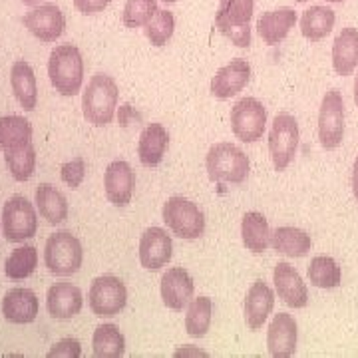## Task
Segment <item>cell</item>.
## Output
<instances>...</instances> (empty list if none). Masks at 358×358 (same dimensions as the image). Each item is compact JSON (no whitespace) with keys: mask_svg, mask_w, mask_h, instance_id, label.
I'll return each mask as SVG.
<instances>
[{"mask_svg":"<svg viewBox=\"0 0 358 358\" xmlns=\"http://www.w3.org/2000/svg\"><path fill=\"white\" fill-rule=\"evenodd\" d=\"M120 90L112 76L108 74H96L90 78L88 88L82 96V112L88 124L96 128H103L114 120L115 108H117Z\"/></svg>","mask_w":358,"mask_h":358,"instance_id":"6da1fadb","label":"cell"},{"mask_svg":"<svg viewBox=\"0 0 358 358\" xmlns=\"http://www.w3.org/2000/svg\"><path fill=\"white\" fill-rule=\"evenodd\" d=\"M48 76L60 96H76L84 82V60L76 46L60 44L50 52Z\"/></svg>","mask_w":358,"mask_h":358,"instance_id":"7a4b0ae2","label":"cell"},{"mask_svg":"<svg viewBox=\"0 0 358 358\" xmlns=\"http://www.w3.org/2000/svg\"><path fill=\"white\" fill-rule=\"evenodd\" d=\"M207 176L215 183H243L249 176V157L237 145L221 141L207 152Z\"/></svg>","mask_w":358,"mask_h":358,"instance_id":"3957f363","label":"cell"},{"mask_svg":"<svg viewBox=\"0 0 358 358\" xmlns=\"http://www.w3.org/2000/svg\"><path fill=\"white\" fill-rule=\"evenodd\" d=\"M255 0H219L215 28L239 48L251 46V18Z\"/></svg>","mask_w":358,"mask_h":358,"instance_id":"277c9868","label":"cell"},{"mask_svg":"<svg viewBox=\"0 0 358 358\" xmlns=\"http://www.w3.org/2000/svg\"><path fill=\"white\" fill-rule=\"evenodd\" d=\"M82 243L76 235L68 231H58L48 237L44 247V265L56 277H70L82 267Z\"/></svg>","mask_w":358,"mask_h":358,"instance_id":"5b68a950","label":"cell"},{"mask_svg":"<svg viewBox=\"0 0 358 358\" xmlns=\"http://www.w3.org/2000/svg\"><path fill=\"white\" fill-rule=\"evenodd\" d=\"M38 229L36 209L22 195L10 197L2 207V231L6 241L22 243L26 239H32Z\"/></svg>","mask_w":358,"mask_h":358,"instance_id":"8992f818","label":"cell"},{"mask_svg":"<svg viewBox=\"0 0 358 358\" xmlns=\"http://www.w3.org/2000/svg\"><path fill=\"white\" fill-rule=\"evenodd\" d=\"M164 221L181 239H197L205 231L203 211L185 197H169L164 205Z\"/></svg>","mask_w":358,"mask_h":358,"instance_id":"52a82bcc","label":"cell"},{"mask_svg":"<svg viewBox=\"0 0 358 358\" xmlns=\"http://www.w3.org/2000/svg\"><path fill=\"white\" fill-rule=\"evenodd\" d=\"M92 313L100 319H110L120 315L128 303V289L122 279L114 275H102L92 282L88 293Z\"/></svg>","mask_w":358,"mask_h":358,"instance_id":"ba28073f","label":"cell"},{"mask_svg":"<svg viewBox=\"0 0 358 358\" xmlns=\"http://www.w3.org/2000/svg\"><path fill=\"white\" fill-rule=\"evenodd\" d=\"M299 150V124L294 115L281 112L277 114L268 134V154L277 171H285L294 159Z\"/></svg>","mask_w":358,"mask_h":358,"instance_id":"9c48e42d","label":"cell"},{"mask_svg":"<svg viewBox=\"0 0 358 358\" xmlns=\"http://www.w3.org/2000/svg\"><path fill=\"white\" fill-rule=\"evenodd\" d=\"M345 138V100L338 90H329L319 110V140L324 150H336Z\"/></svg>","mask_w":358,"mask_h":358,"instance_id":"30bf717a","label":"cell"},{"mask_svg":"<svg viewBox=\"0 0 358 358\" xmlns=\"http://www.w3.org/2000/svg\"><path fill=\"white\" fill-rule=\"evenodd\" d=\"M267 126V110L255 98H243L231 108V129L237 140L253 143L261 140Z\"/></svg>","mask_w":358,"mask_h":358,"instance_id":"8fae6325","label":"cell"},{"mask_svg":"<svg viewBox=\"0 0 358 358\" xmlns=\"http://www.w3.org/2000/svg\"><path fill=\"white\" fill-rule=\"evenodd\" d=\"M22 22L34 38L46 42V44L56 42L64 34L66 28L64 14L56 4H40L26 14Z\"/></svg>","mask_w":358,"mask_h":358,"instance_id":"7c38bea8","label":"cell"},{"mask_svg":"<svg viewBox=\"0 0 358 358\" xmlns=\"http://www.w3.org/2000/svg\"><path fill=\"white\" fill-rule=\"evenodd\" d=\"M173 255V243L166 229L150 227L140 239V263L148 271H159L166 267Z\"/></svg>","mask_w":358,"mask_h":358,"instance_id":"4fadbf2b","label":"cell"},{"mask_svg":"<svg viewBox=\"0 0 358 358\" xmlns=\"http://www.w3.org/2000/svg\"><path fill=\"white\" fill-rule=\"evenodd\" d=\"M273 282H275V291L285 305H289L291 308L307 307L308 289L293 265H289L287 261L277 263L273 271Z\"/></svg>","mask_w":358,"mask_h":358,"instance_id":"5bb4252c","label":"cell"},{"mask_svg":"<svg viewBox=\"0 0 358 358\" xmlns=\"http://www.w3.org/2000/svg\"><path fill=\"white\" fill-rule=\"evenodd\" d=\"M134 185H136V176L128 162L115 159L108 166L103 173V187L110 203L115 207H126L131 201Z\"/></svg>","mask_w":358,"mask_h":358,"instance_id":"9a60e30c","label":"cell"},{"mask_svg":"<svg viewBox=\"0 0 358 358\" xmlns=\"http://www.w3.org/2000/svg\"><path fill=\"white\" fill-rule=\"evenodd\" d=\"M251 80V66L243 58H235L229 64L219 68L211 78V94L219 100L237 96Z\"/></svg>","mask_w":358,"mask_h":358,"instance_id":"2e32d148","label":"cell"},{"mask_svg":"<svg viewBox=\"0 0 358 358\" xmlns=\"http://www.w3.org/2000/svg\"><path fill=\"white\" fill-rule=\"evenodd\" d=\"M267 348L273 358H289L296 352V320L289 313L273 317L267 331Z\"/></svg>","mask_w":358,"mask_h":358,"instance_id":"e0dca14e","label":"cell"},{"mask_svg":"<svg viewBox=\"0 0 358 358\" xmlns=\"http://www.w3.org/2000/svg\"><path fill=\"white\" fill-rule=\"evenodd\" d=\"M193 287L192 275L181 267L167 268L162 277V299L164 305L171 310H183L192 303Z\"/></svg>","mask_w":358,"mask_h":358,"instance_id":"ac0fdd59","label":"cell"},{"mask_svg":"<svg viewBox=\"0 0 358 358\" xmlns=\"http://www.w3.org/2000/svg\"><path fill=\"white\" fill-rule=\"evenodd\" d=\"M38 296L30 289L16 287L10 289L2 299V315L13 324H28L38 317Z\"/></svg>","mask_w":358,"mask_h":358,"instance_id":"d6986e66","label":"cell"},{"mask_svg":"<svg viewBox=\"0 0 358 358\" xmlns=\"http://www.w3.org/2000/svg\"><path fill=\"white\" fill-rule=\"evenodd\" d=\"M84 296L82 291L72 282H56L48 289L46 294V307L54 319H74L78 313L82 310Z\"/></svg>","mask_w":358,"mask_h":358,"instance_id":"ffe728a7","label":"cell"},{"mask_svg":"<svg viewBox=\"0 0 358 358\" xmlns=\"http://www.w3.org/2000/svg\"><path fill=\"white\" fill-rule=\"evenodd\" d=\"M275 307V293L267 282L255 281L245 296V322L251 331H259Z\"/></svg>","mask_w":358,"mask_h":358,"instance_id":"44dd1931","label":"cell"},{"mask_svg":"<svg viewBox=\"0 0 358 358\" xmlns=\"http://www.w3.org/2000/svg\"><path fill=\"white\" fill-rule=\"evenodd\" d=\"M296 24V13L289 6H281L277 10L265 13L257 22V32L268 46H277L287 38L291 28Z\"/></svg>","mask_w":358,"mask_h":358,"instance_id":"7402d4cb","label":"cell"},{"mask_svg":"<svg viewBox=\"0 0 358 358\" xmlns=\"http://www.w3.org/2000/svg\"><path fill=\"white\" fill-rule=\"evenodd\" d=\"M358 66V30L343 28L333 44V68L338 76H350Z\"/></svg>","mask_w":358,"mask_h":358,"instance_id":"603a6c76","label":"cell"},{"mask_svg":"<svg viewBox=\"0 0 358 358\" xmlns=\"http://www.w3.org/2000/svg\"><path fill=\"white\" fill-rule=\"evenodd\" d=\"M169 145V134L162 124H150L141 131L138 141V155L145 167H155L162 164Z\"/></svg>","mask_w":358,"mask_h":358,"instance_id":"cb8c5ba5","label":"cell"},{"mask_svg":"<svg viewBox=\"0 0 358 358\" xmlns=\"http://www.w3.org/2000/svg\"><path fill=\"white\" fill-rule=\"evenodd\" d=\"M10 86L18 103L26 112H32L38 102V86L32 66L24 60H16L10 68Z\"/></svg>","mask_w":358,"mask_h":358,"instance_id":"d4e9b609","label":"cell"},{"mask_svg":"<svg viewBox=\"0 0 358 358\" xmlns=\"http://www.w3.org/2000/svg\"><path fill=\"white\" fill-rule=\"evenodd\" d=\"M34 203L40 211V217L50 225H60L68 219V199L52 183H40L34 193Z\"/></svg>","mask_w":358,"mask_h":358,"instance_id":"484cf974","label":"cell"},{"mask_svg":"<svg viewBox=\"0 0 358 358\" xmlns=\"http://www.w3.org/2000/svg\"><path fill=\"white\" fill-rule=\"evenodd\" d=\"M271 247L282 255L305 257L313 247L310 235L299 227H277L271 233Z\"/></svg>","mask_w":358,"mask_h":358,"instance_id":"4316f807","label":"cell"},{"mask_svg":"<svg viewBox=\"0 0 358 358\" xmlns=\"http://www.w3.org/2000/svg\"><path fill=\"white\" fill-rule=\"evenodd\" d=\"M336 14L329 6H310L301 16V32L310 42L327 38L334 28Z\"/></svg>","mask_w":358,"mask_h":358,"instance_id":"83f0119b","label":"cell"},{"mask_svg":"<svg viewBox=\"0 0 358 358\" xmlns=\"http://www.w3.org/2000/svg\"><path fill=\"white\" fill-rule=\"evenodd\" d=\"M241 237H243V245L251 253L267 251V247L271 245V229H268V221L265 215L257 211L245 213L241 221Z\"/></svg>","mask_w":358,"mask_h":358,"instance_id":"f1b7e54d","label":"cell"},{"mask_svg":"<svg viewBox=\"0 0 358 358\" xmlns=\"http://www.w3.org/2000/svg\"><path fill=\"white\" fill-rule=\"evenodd\" d=\"M32 141V126L22 115L0 117V152L16 150Z\"/></svg>","mask_w":358,"mask_h":358,"instance_id":"f546056e","label":"cell"},{"mask_svg":"<svg viewBox=\"0 0 358 358\" xmlns=\"http://www.w3.org/2000/svg\"><path fill=\"white\" fill-rule=\"evenodd\" d=\"M92 350L98 358H120L126 352V338L120 333V329L108 322L94 331L92 338Z\"/></svg>","mask_w":358,"mask_h":358,"instance_id":"4dcf8cb0","label":"cell"},{"mask_svg":"<svg viewBox=\"0 0 358 358\" xmlns=\"http://www.w3.org/2000/svg\"><path fill=\"white\" fill-rule=\"evenodd\" d=\"M308 281L317 289H336L343 281V268L333 257H313L308 265Z\"/></svg>","mask_w":358,"mask_h":358,"instance_id":"1f68e13d","label":"cell"},{"mask_svg":"<svg viewBox=\"0 0 358 358\" xmlns=\"http://www.w3.org/2000/svg\"><path fill=\"white\" fill-rule=\"evenodd\" d=\"M38 265V251L34 245H24L14 249L10 257L4 263V273L8 279L13 281H22L26 277H30Z\"/></svg>","mask_w":358,"mask_h":358,"instance_id":"d6a6232c","label":"cell"},{"mask_svg":"<svg viewBox=\"0 0 358 358\" xmlns=\"http://www.w3.org/2000/svg\"><path fill=\"white\" fill-rule=\"evenodd\" d=\"M211 315H213V303L209 296H197L192 299L187 305V315H185V331L193 338H201L209 331L211 324Z\"/></svg>","mask_w":358,"mask_h":358,"instance_id":"836d02e7","label":"cell"},{"mask_svg":"<svg viewBox=\"0 0 358 358\" xmlns=\"http://www.w3.org/2000/svg\"><path fill=\"white\" fill-rule=\"evenodd\" d=\"M4 162L16 181H28L36 169V150H34L32 141L16 148V150L4 152Z\"/></svg>","mask_w":358,"mask_h":358,"instance_id":"e575fe53","label":"cell"},{"mask_svg":"<svg viewBox=\"0 0 358 358\" xmlns=\"http://www.w3.org/2000/svg\"><path fill=\"white\" fill-rule=\"evenodd\" d=\"M157 10L159 8L155 0H126L122 22L126 28H141L154 18Z\"/></svg>","mask_w":358,"mask_h":358,"instance_id":"d590c367","label":"cell"},{"mask_svg":"<svg viewBox=\"0 0 358 358\" xmlns=\"http://www.w3.org/2000/svg\"><path fill=\"white\" fill-rule=\"evenodd\" d=\"M173 30H176V18L169 10H157L154 14V18L145 24L143 32L148 40L154 44V46H166L167 40L173 36Z\"/></svg>","mask_w":358,"mask_h":358,"instance_id":"8d00e7d4","label":"cell"},{"mask_svg":"<svg viewBox=\"0 0 358 358\" xmlns=\"http://www.w3.org/2000/svg\"><path fill=\"white\" fill-rule=\"evenodd\" d=\"M60 178L68 187L78 189L82 185V181L86 178V162L82 157H74L72 162H66L60 167Z\"/></svg>","mask_w":358,"mask_h":358,"instance_id":"74e56055","label":"cell"},{"mask_svg":"<svg viewBox=\"0 0 358 358\" xmlns=\"http://www.w3.org/2000/svg\"><path fill=\"white\" fill-rule=\"evenodd\" d=\"M80 355H82V346H80V343H78L76 338H72V336L62 338L60 343H56V345L48 350V358H80Z\"/></svg>","mask_w":358,"mask_h":358,"instance_id":"f35d334b","label":"cell"},{"mask_svg":"<svg viewBox=\"0 0 358 358\" xmlns=\"http://www.w3.org/2000/svg\"><path fill=\"white\" fill-rule=\"evenodd\" d=\"M110 2H112V0H74V6H76L82 14L94 16V14L103 13V10L108 8Z\"/></svg>","mask_w":358,"mask_h":358,"instance_id":"ab89813d","label":"cell"},{"mask_svg":"<svg viewBox=\"0 0 358 358\" xmlns=\"http://www.w3.org/2000/svg\"><path fill=\"white\" fill-rule=\"evenodd\" d=\"M189 355H195V357H207L205 350H199V348H193V346H183L176 350V357H189Z\"/></svg>","mask_w":358,"mask_h":358,"instance_id":"60d3db41","label":"cell"},{"mask_svg":"<svg viewBox=\"0 0 358 358\" xmlns=\"http://www.w3.org/2000/svg\"><path fill=\"white\" fill-rule=\"evenodd\" d=\"M352 193L358 199V157L355 159V167H352Z\"/></svg>","mask_w":358,"mask_h":358,"instance_id":"b9f144b4","label":"cell"},{"mask_svg":"<svg viewBox=\"0 0 358 358\" xmlns=\"http://www.w3.org/2000/svg\"><path fill=\"white\" fill-rule=\"evenodd\" d=\"M26 6H36V4H40V0H22Z\"/></svg>","mask_w":358,"mask_h":358,"instance_id":"7bdbcfd3","label":"cell"},{"mask_svg":"<svg viewBox=\"0 0 358 358\" xmlns=\"http://www.w3.org/2000/svg\"><path fill=\"white\" fill-rule=\"evenodd\" d=\"M355 102H357V106H358V76H357V80H355Z\"/></svg>","mask_w":358,"mask_h":358,"instance_id":"ee69618b","label":"cell"},{"mask_svg":"<svg viewBox=\"0 0 358 358\" xmlns=\"http://www.w3.org/2000/svg\"><path fill=\"white\" fill-rule=\"evenodd\" d=\"M164 2H167V4H171V2H178V0H164Z\"/></svg>","mask_w":358,"mask_h":358,"instance_id":"f6af8a7d","label":"cell"},{"mask_svg":"<svg viewBox=\"0 0 358 358\" xmlns=\"http://www.w3.org/2000/svg\"><path fill=\"white\" fill-rule=\"evenodd\" d=\"M329 2H345V0H329Z\"/></svg>","mask_w":358,"mask_h":358,"instance_id":"bcb514c9","label":"cell"},{"mask_svg":"<svg viewBox=\"0 0 358 358\" xmlns=\"http://www.w3.org/2000/svg\"><path fill=\"white\" fill-rule=\"evenodd\" d=\"M294 2H307V0H294Z\"/></svg>","mask_w":358,"mask_h":358,"instance_id":"7dc6e473","label":"cell"}]
</instances>
